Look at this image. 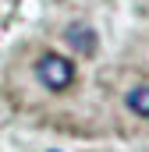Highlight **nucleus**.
Masks as SVG:
<instances>
[{
  "label": "nucleus",
  "instance_id": "nucleus-2",
  "mask_svg": "<svg viewBox=\"0 0 149 152\" xmlns=\"http://www.w3.org/2000/svg\"><path fill=\"white\" fill-rule=\"evenodd\" d=\"M64 39H68V46H71V50L85 53V57H92V53H96V32H92L89 25H68Z\"/></svg>",
  "mask_w": 149,
  "mask_h": 152
},
{
  "label": "nucleus",
  "instance_id": "nucleus-1",
  "mask_svg": "<svg viewBox=\"0 0 149 152\" xmlns=\"http://www.w3.org/2000/svg\"><path fill=\"white\" fill-rule=\"evenodd\" d=\"M36 78L50 88V92H64L74 81V64L60 53H43L36 60Z\"/></svg>",
  "mask_w": 149,
  "mask_h": 152
},
{
  "label": "nucleus",
  "instance_id": "nucleus-4",
  "mask_svg": "<svg viewBox=\"0 0 149 152\" xmlns=\"http://www.w3.org/2000/svg\"><path fill=\"white\" fill-rule=\"evenodd\" d=\"M50 152H57V149H50Z\"/></svg>",
  "mask_w": 149,
  "mask_h": 152
},
{
  "label": "nucleus",
  "instance_id": "nucleus-3",
  "mask_svg": "<svg viewBox=\"0 0 149 152\" xmlns=\"http://www.w3.org/2000/svg\"><path fill=\"white\" fill-rule=\"evenodd\" d=\"M128 110L139 117H149V85H135L128 92Z\"/></svg>",
  "mask_w": 149,
  "mask_h": 152
}]
</instances>
